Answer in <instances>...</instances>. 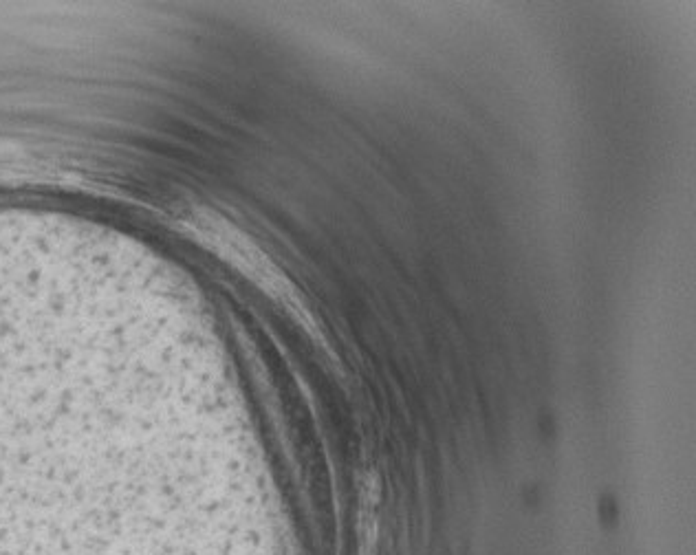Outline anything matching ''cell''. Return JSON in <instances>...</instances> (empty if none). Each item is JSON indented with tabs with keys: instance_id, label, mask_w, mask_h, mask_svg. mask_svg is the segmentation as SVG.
<instances>
[{
	"instance_id": "obj_1",
	"label": "cell",
	"mask_w": 696,
	"mask_h": 555,
	"mask_svg": "<svg viewBox=\"0 0 696 555\" xmlns=\"http://www.w3.org/2000/svg\"><path fill=\"white\" fill-rule=\"evenodd\" d=\"M375 505L377 498L371 494L364 496V507H362V555H375L377 553V516H375Z\"/></svg>"
}]
</instances>
